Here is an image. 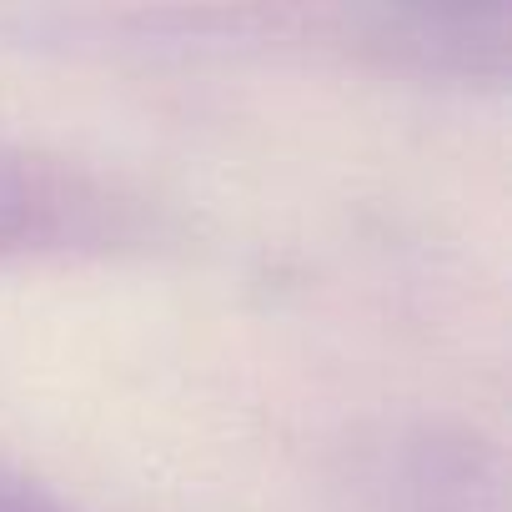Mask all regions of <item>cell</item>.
<instances>
[{
  "label": "cell",
  "mask_w": 512,
  "mask_h": 512,
  "mask_svg": "<svg viewBox=\"0 0 512 512\" xmlns=\"http://www.w3.org/2000/svg\"><path fill=\"white\" fill-rule=\"evenodd\" d=\"M146 231V211L101 176L56 156L0 146V262L111 251Z\"/></svg>",
  "instance_id": "6da1fadb"
},
{
  "label": "cell",
  "mask_w": 512,
  "mask_h": 512,
  "mask_svg": "<svg viewBox=\"0 0 512 512\" xmlns=\"http://www.w3.org/2000/svg\"><path fill=\"white\" fill-rule=\"evenodd\" d=\"M0 512H41V507H26V502H6V497H0Z\"/></svg>",
  "instance_id": "7a4b0ae2"
}]
</instances>
